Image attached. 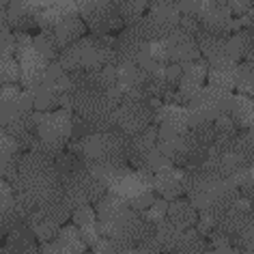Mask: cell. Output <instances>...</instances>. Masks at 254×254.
Here are the masks:
<instances>
[{
  "label": "cell",
  "mask_w": 254,
  "mask_h": 254,
  "mask_svg": "<svg viewBox=\"0 0 254 254\" xmlns=\"http://www.w3.org/2000/svg\"><path fill=\"white\" fill-rule=\"evenodd\" d=\"M9 186L13 192V202L24 220L39 215L61 226L71 218V209L63 198L61 175L52 155L33 149L22 151L15 177L9 181Z\"/></svg>",
  "instance_id": "1"
},
{
  "label": "cell",
  "mask_w": 254,
  "mask_h": 254,
  "mask_svg": "<svg viewBox=\"0 0 254 254\" xmlns=\"http://www.w3.org/2000/svg\"><path fill=\"white\" fill-rule=\"evenodd\" d=\"M95 215L101 235L117 244V252H136V246L153 235V224L144 213L112 192H106L95 202Z\"/></svg>",
  "instance_id": "2"
},
{
  "label": "cell",
  "mask_w": 254,
  "mask_h": 254,
  "mask_svg": "<svg viewBox=\"0 0 254 254\" xmlns=\"http://www.w3.org/2000/svg\"><path fill=\"white\" fill-rule=\"evenodd\" d=\"M69 93V110L86 123L88 131H108L117 129L114 110L119 101L108 91L101 88H73Z\"/></svg>",
  "instance_id": "3"
},
{
  "label": "cell",
  "mask_w": 254,
  "mask_h": 254,
  "mask_svg": "<svg viewBox=\"0 0 254 254\" xmlns=\"http://www.w3.org/2000/svg\"><path fill=\"white\" fill-rule=\"evenodd\" d=\"M80 155L86 162L97 164H127L129 157V136L119 129L95 131L78 140Z\"/></svg>",
  "instance_id": "4"
},
{
  "label": "cell",
  "mask_w": 254,
  "mask_h": 254,
  "mask_svg": "<svg viewBox=\"0 0 254 254\" xmlns=\"http://www.w3.org/2000/svg\"><path fill=\"white\" fill-rule=\"evenodd\" d=\"M71 140V110H48L41 114L37 123V142L33 151H41L46 155H56Z\"/></svg>",
  "instance_id": "5"
},
{
  "label": "cell",
  "mask_w": 254,
  "mask_h": 254,
  "mask_svg": "<svg viewBox=\"0 0 254 254\" xmlns=\"http://www.w3.org/2000/svg\"><path fill=\"white\" fill-rule=\"evenodd\" d=\"M61 190L63 198H65L71 211L84 205H95L106 194L104 183L86 168V164L67 175H61Z\"/></svg>",
  "instance_id": "6"
},
{
  "label": "cell",
  "mask_w": 254,
  "mask_h": 254,
  "mask_svg": "<svg viewBox=\"0 0 254 254\" xmlns=\"http://www.w3.org/2000/svg\"><path fill=\"white\" fill-rule=\"evenodd\" d=\"M15 61L20 65V86L26 91H35L43 82L48 61L35 50L30 33H15Z\"/></svg>",
  "instance_id": "7"
},
{
  "label": "cell",
  "mask_w": 254,
  "mask_h": 254,
  "mask_svg": "<svg viewBox=\"0 0 254 254\" xmlns=\"http://www.w3.org/2000/svg\"><path fill=\"white\" fill-rule=\"evenodd\" d=\"M160 106H162V99H157V97H151L147 101L121 99L117 104V110H114V125L123 134L134 136L153 123L155 110Z\"/></svg>",
  "instance_id": "8"
},
{
  "label": "cell",
  "mask_w": 254,
  "mask_h": 254,
  "mask_svg": "<svg viewBox=\"0 0 254 254\" xmlns=\"http://www.w3.org/2000/svg\"><path fill=\"white\" fill-rule=\"evenodd\" d=\"M233 101V91L226 88H218L211 84H202V88L194 95L186 104L190 114V125L194 123H205V121H213L215 117L228 112Z\"/></svg>",
  "instance_id": "9"
},
{
  "label": "cell",
  "mask_w": 254,
  "mask_h": 254,
  "mask_svg": "<svg viewBox=\"0 0 254 254\" xmlns=\"http://www.w3.org/2000/svg\"><path fill=\"white\" fill-rule=\"evenodd\" d=\"M88 246L84 237H82L80 228L75 224H61L59 233L52 241H43V244L37 248V252H61V254H80V252H86Z\"/></svg>",
  "instance_id": "10"
},
{
  "label": "cell",
  "mask_w": 254,
  "mask_h": 254,
  "mask_svg": "<svg viewBox=\"0 0 254 254\" xmlns=\"http://www.w3.org/2000/svg\"><path fill=\"white\" fill-rule=\"evenodd\" d=\"M181 78L177 82V93L183 97V101H188L194 97L196 93L202 88L205 84V78H207V61L205 59H194V61H188V63H181Z\"/></svg>",
  "instance_id": "11"
},
{
  "label": "cell",
  "mask_w": 254,
  "mask_h": 254,
  "mask_svg": "<svg viewBox=\"0 0 254 254\" xmlns=\"http://www.w3.org/2000/svg\"><path fill=\"white\" fill-rule=\"evenodd\" d=\"M80 17L86 24V30L91 35H108V33H117V30L123 28V20L119 17L117 2H108L104 7L93 9Z\"/></svg>",
  "instance_id": "12"
},
{
  "label": "cell",
  "mask_w": 254,
  "mask_h": 254,
  "mask_svg": "<svg viewBox=\"0 0 254 254\" xmlns=\"http://www.w3.org/2000/svg\"><path fill=\"white\" fill-rule=\"evenodd\" d=\"M194 41L198 46L200 59H205L207 65L209 63H220V61H235L231 54V48H228V37H220V35L207 33V30H200L194 37Z\"/></svg>",
  "instance_id": "13"
},
{
  "label": "cell",
  "mask_w": 254,
  "mask_h": 254,
  "mask_svg": "<svg viewBox=\"0 0 254 254\" xmlns=\"http://www.w3.org/2000/svg\"><path fill=\"white\" fill-rule=\"evenodd\" d=\"M164 41L168 43V50H170V63H188V61H194L198 59L200 52H198V46H196L194 37L183 33L179 26H175L170 30L168 37H164Z\"/></svg>",
  "instance_id": "14"
},
{
  "label": "cell",
  "mask_w": 254,
  "mask_h": 254,
  "mask_svg": "<svg viewBox=\"0 0 254 254\" xmlns=\"http://www.w3.org/2000/svg\"><path fill=\"white\" fill-rule=\"evenodd\" d=\"M181 177L183 168L179 166H166L157 170V173H153V192H160V196L166 200L179 198V196H183Z\"/></svg>",
  "instance_id": "15"
},
{
  "label": "cell",
  "mask_w": 254,
  "mask_h": 254,
  "mask_svg": "<svg viewBox=\"0 0 254 254\" xmlns=\"http://www.w3.org/2000/svg\"><path fill=\"white\" fill-rule=\"evenodd\" d=\"M4 248L0 252H37V237L26 222H20L2 237Z\"/></svg>",
  "instance_id": "16"
},
{
  "label": "cell",
  "mask_w": 254,
  "mask_h": 254,
  "mask_svg": "<svg viewBox=\"0 0 254 254\" xmlns=\"http://www.w3.org/2000/svg\"><path fill=\"white\" fill-rule=\"evenodd\" d=\"M71 220H73V224L80 228V233H82V237H84L86 246L93 248L95 241L101 237V231H99V224H97V215H95L93 205H84V207L73 209Z\"/></svg>",
  "instance_id": "17"
},
{
  "label": "cell",
  "mask_w": 254,
  "mask_h": 254,
  "mask_svg": "<svg viewBox=\"0 0 254 254\" xmlns=\"http://www.w3.org/2000/svg\"><path fill=\"white\" fill-rule=\"evenodd\" d=\"M166 218L173 222L177 228H192L198 220V209H196L188 198H173L168 200Z\"/></svg>",
  "instance_id": "18"
},
{
  "label": "cell",
  "mask_w": 254,
  "mask_h": 254,
  "mask_svg": "<svg viewBox=\"0 0 254 254\" xmlns=\"http://www.w3.org/2000/svg\"><path fill=\"white\" fill-rule=\"evenodd\" d=\"M237 61H220V63H209L207 67V80L211 86L218 88H226L233 91L235 88V80H237Z\"/></svg>",
  "instance_id": "19"
},
{
  "label": "cell",
  "mask_w": 254,
  "mask_h": 254,
  "mask_svg": "<svg viewBox=\"0 0 254 254\" xmlns=\"http://www.w3.org/2000/svg\"><path fill=\"white\" fill-rule=\"evenodd\" d=\"M52 33L56 37V43H59V48H67L71 46L73 41L82 39L88 30H86V24L82 22L80 15H71V17H65L63 22H59L56 26L52 28Z\"/></svg>",
  "instance_id": "20"
},
{
  "label": "cell",
  "mask_w": 254,
  "mask_h": 254,
  "mask_svg": "<svg viewBox=\"0 0 254 254\" xmlns=\"http://www.w3.org/2000/svg\"><path fill=\"white\" fill-rule=\"evenodd\" d=\"M228 114L233 117V121L237 123L239 129H252V121H254V106H252V97L250 95H233L231 108Z\"/></svg>",
  "instance_id": "21"
},
{
  "label": "cell",
  "mask_w": 254,
  "mask_h": 254,
  "mask_svg": "<svg viewBox=\"0 0 254 254\" xmlns=\"http://www.w3.org/2000/svg\"><path fill=\"white\" fill-rule=\"evenodd\" d=\"M181 231L183 228H177L168 218L157 222L153 226V235H155V241H157V246H160V250L162 252H177V244H179Z\"/></svg>",
  "instance_id": "22"
},
{
  "label": "cell",
  "mask_w": 254,
  "mask_h": 254,
  "mask_svg": "<svg viewBox=\"0 0 254 254\" xmlns=\"http://www.w3.org/2000/svg\"><path fill=\"white\" fill-rule=\"evenodd\" d=\"M33 46L48 63L56 61V56H59V52H61V48H59V43H56V37L52 33V28H41L37 35H33Z\"/></svg>",
  "instance_id": "23"
},
{
  "label": "cell",
  "mask_w": 254,
  "mask_h": 254,
  "mask_svg": "<svg viewBox=\"0 0 254 254\" xmlns=\"http://www.w3.org/2000/svg\"><path fill=\"white\" fill-rule=\"evenodd\" d=\"M147 4L149 0H119L117 11H119V17L123 20V26L136 22L140 15L147 13Z\"/></svg>",
  "instance_id": "24"
},
{
  "label": "cell",
  "mask_w": 254,
  "mask_h": 254,
  "mask_svg": "<svg viewBox=\"0 0 254 254\" xmlns=\"http://www.w3.org/2000/svg\"><path fill=\"white\" fill-rule=\"evenodd\" d=\"M20 84V65L15 56H0V86Z\"/></svg>",
  "instance_id": "25"
},
{
  "label": "cell",
  "mask_w": 254,
  "mask_h": 254,
  "mask_svg": "<svg viewBox=\"0 0 254 254\" xmlns=\"http://www.w3.org/2000/svg\"><path fill=\"white\" fill-rule=\"evenodd\" d=\"M235 88L244 95H252V88H254V75H252V63L246 61L241 63L239 61V67H237V80H235Z\"/></svg>",
  "instance_id": "26"
},
{
  "label": "cell",
  "mask_w": 254,
  "mask_h": 254,
  "mask_svg": "<svg viewBox=\"0 0 254 254\" xmlns=\"http://www.w3.org/2000/svg\"><path fill=\"white\" fill-rule=\"evenodd\" d=\"M166 207H168V200L166 198H162V196H160V198H153V202H151V205L147 207V209H144V218H147L149 222H151V224H157V222H160V220H164V218H166Z\"/></svg>",
  "instance_id": "27"
},
{
  "label": "cell",
  "mask_w": 254,
  "mask_h": 254,
  "mask_svg": "<svg viewBox=\"0 0 254 254\" xmlns=\"http://www.w3.org/2000/svg\"><path fill=\"white\" fill-rule=\"evenodd\" d=\"M213 127H215V134H218V136H235L239 131L237 123H235L233 117L228 112L220 114V117H215L213 119Z\"/></svg>",
  "instance_id": "28"
},
{
  "label": "cell",
  "mask_w": 254,
  "mask_h": 254,
  "mask_svg": "<svg viewBox=\"0 0 254 254\" xmlns=\"http://www.w3.org/2000/svg\"><path fill=\"white\" fill-rule=\"evenodd\" d=\"M177 26H179L183 33H188L192 37H196L202 30V24H200V20H198V15H196V13H181Z\"/></svg>",
  "instance_id": "29"
},
{
  "label": "cell",
  "mask_w": 254,
  "mask_h": 254,
  "mask_svg": "<svg viewBox=\"0 0 254 254\" xmlns=\"http://www.w3.org/2000/svg\"><path fill=\"white\" fill-rule=\"evenodd\" d=\"M0 56H15V33L9 26L0 28Z\"/></svg>",
  "instance_id": "30"
},
{
  "label": "cell",
  "mask_w": 254,
  "mask_h": 254,
  "mask_svg": "<svg viewBox=\"0 0 254 254\" xmlns=\"http://www.w3.org/2000/svg\"><path fill=\"white\" fill-rule=\"evenodd\" d=\"M13 207V192H11L9 181L0 179V220L4 218V213Z\"/></svg>",
  "instance_id": "31"
},
{
  "label": "cell",
  "mask_w": 254,
  "mask_h": 254,
  "mask_svg": "<svg viewBox=\"0 0 254 254\" xmlns=\"http://www.w3.org/2000/svg\"><path fill=\"white\" fill-rule=\"evenodd\" d=\"M108 2H112V0H75V9H78V15H84L88 11L99 9Z\"/></svg>",
  "instance_id": "32"
},
{
  "label": "cell",
  "mask_w": 254,
  "mask_h": 254,
  "mask_svg": "<svg viewBox=\"0 0 254 254\" xmlns=\"http://www.w3.org/2000/svg\"><path fill=\"white\" fill-rule=\"evenodd\" d=\"M61 2H69V0H24V4H26V9L30 13L46 9V7H52V4H61Z\"/></svg>",
  "instance_id": "33"
},
{
  "label": "cell",
  "mask_w": 254,
  "mask_h": 254,
  "mask_svg": "<svg viewBox=\"0 0 254 254\" xmlns=\"http://www.w3.org/2000/svg\"><path fill=\"white\" fill-rule=\"evenodd\" d=\"M112 2H119V0H112Z\"/></svg>",
  "instance_id": "34"
},
{
  "label": "cell",
  "mask_w": 254,
  "mask_h": 254,
  "mask_svg": "<svg viewBox=\"0 0 254 254\" xmlns=\"http://www.w3.org/2000/svg\"><path fill=\"white\" fill-rule=\"evenodd\" d=\"M226 2H228V0H226Z\"/></svg>",
  "instance_id": "35"
}]
</instances>
